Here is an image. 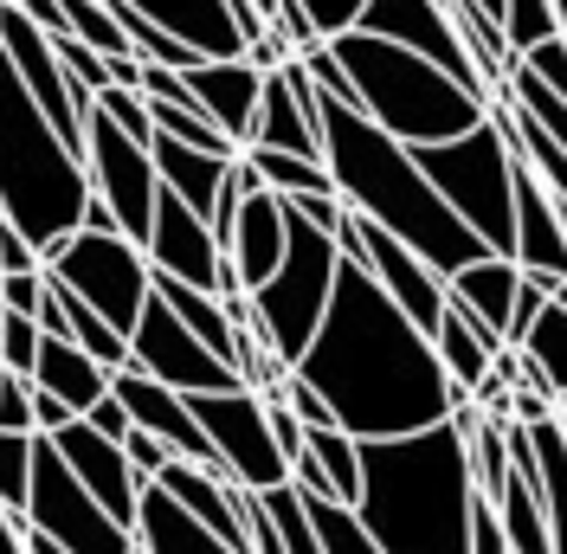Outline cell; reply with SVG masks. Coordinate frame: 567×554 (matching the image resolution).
Segmentation results:
<instances>
[{
	"label": "cell",
	"instance_id": "obj_1",
	"mask_svg": "<svg viewBox=\"0 0 567 554\" xmlns=\"http://www.w3.org/2000/svg\"><path fill=\"white\" fill-rule=\"evenodd\" d=\"M290 375L317 387L349 439H406L464 407L439 368L432 336H420L393 310L388 290L368 277V265H349V258L336 271V297H329L317 342L303 348Z\"/></svg>",
	"mask_w": 567,
	"mask_h": 554
},
{
	"label": "cell",
	"instance_id": "obj_2",
	"mask_svg": "<svg viewBox=\"0 0 567 554\" xmlns=\"http://www.w3.org/2000/svg\"><path fill=\"white\" fill-rule=\"evenodd\" d=\"M317 130H322V168H329L336 201L349 213L374 219L388 239L420 252L439 277L464 271L477 258H496L491 245L439 201V187L425 181V168L413 162L406 142H393L361 110H342V104H329V98H317Z\"/></svg>",
	"mask_w": 567,
	"mask_h": 554
},
{
	"label": "cell",
	"instance_id": "obj_3",
	"mask_svg": "<svg viewBox=\"0 0 567 554\" xmlns=\"http://www.w3.org/2000/svg\"><path fill=\"white\" fill-rule=\"evenodd\" d=\"M471 458L464 419H439L406 439H361L354 522L381 554H471Z\"/></svg>",
	"mask_w": 567,
	"mask_h": 554
},
{
	"label": "cell",
	"instance_id": "obj_4",
	"mask_svg": "<svg viewBox=\"0 0 567 554\" xmlns=\"http://www.w3.org/2000/svg\"><path fill=\"white\" fill-rule=\"evenodd\" d=\"M336 52V65L354 78V98H361V116L374 130H388L393 142L406 148H432V142H452L464 130H477L491 116V98H477L471 84H458L452 71H439L432 59L406 52V45H388L374 33H336L322 39Z\"/></svg>",
	"mask_w": 567,
	"mask_h": 554
},
{
	"label": "cell",
	"instance_id": "obj_5",
	"mask_svg": "<svg viewBox=\"0 0 567 554\" xmlns=\"http://www.w3.org/2000/svg\"><path fill=\"white\" fill-rule=\"evenodd\" d=\"M84 201H91L84 155L45 123V110L0 59V219L20 226L39 252H52L78 233Z\"/></svg>",
	"mask_w": 567,
	"mask_h": 554
},
{
	"label": "cell",
	"instance_id": "obj_6",
	"mask_svg": "<svg viewBox=\"0 0 567 554\" xmlns=\"http://www.w3.org/2000/svg\"><path fill=\"white\" fill-rule=\"evenodd\" d=\"M413 162L439 187V201L458 213L496 258H509V245H516V142L503 130V116L491 110L477 130L413 148Z\"/></svg>",
	"mask_w": 567,
	"mask_h": 554
},
{
	"label": "cell",
	"instance_id": "obj_7",
	"mask_svg": "<svg viewBox=\"0 0 567 554\" xmlns=\"http://www.w3.org/2000/svg\"><path fill=\"white\" fill-rule=\"evenodd\" d=\"M336 271H342V252L329 233H317L310 219L290 213V239H284V265L258 290H251V336L278 355L284 368L303 361V348L317 342L329 297H336Z\"/></svg>",
	"mask_w": 567,
	"mask_h": 554
},
{
	"label": "cell",
	"instance_id": "obj_8",
	"mask_svg": "<svg viewBox=\"0 0 567 554\" xmlns=\"http://www.w3.org/2000/svg\"><path fill=\"white\" fill-rule=\"evenodd\" d=\"M45 271L59 277L78 304H91L116 336H136L142 310L155 297V265L130 233H84L78 226L71 239L45 252Z\"/></svg>",
	"mask_w": 567,
	"mask_h": 554
},
{
	"label": "cell",
	"instance_id": "obj_9",
	"mask_svg": "<svg viewBox=\"0 0 567 554\" xmlns=\"http://www.w3.org/2000/svg\"><path fill=\"white\" fill-rule=\"evenodd\" d=\"M20 522L65 554H136V529H123L91 490L71 478L65 458L52 451V439L33 445V496H27Z\"/></svg>",
	"mask_w": 567,
	"mask_h": 554
},
{
	"label": "cell",
	"instance_id": "obj_10",
	"mask_svg": "<svg viewBox=\"0 0 567 554\" xmlns=\"http://www.w3.org/2000/svg\"><path fill=\"white\" fill-rule=\"evenodd\" d=\"M187 407H194V419H200V432H207L219 471H226L239 490H258V496H265V490L290 484V458H284L278 439H271L265 393L226 387V393H194Z\"/></svg>",
	"mask_w": 567,
	"mask_h": 554
},
{
	"label": "cell",
	"instance_id": "obj_11",
	"mask_svg": "<svg viewBox=\"0 0 567 554\" xmlns=\"http://www.w3.org/2000/svg\"><path fill=\"white\" fill-rule=\"evenodd\" d=\"M84 174H91V194L116 213V226H123L136 245L148 239V226H155V201H162V174H155L148 142L123 136L110 116L91 110V123H84Z\"/></svg>",
	"mask_w": 567,
	"mask_h": 554
},
{
	"label": "cell",
	"instance_id": "obj_12",
	"mask_svg": "<svg viewBox=\"0 0 567 554\" xmlns=\"http://www.w3.org/2000/svg\"><path fill=\"white\" fill-rule=\"evenodd\" d=\"M130 368L148 375V381L175 387V393H226V387H246L239 381V368H226L219 355H213L194 329H181V316L162 304V297H148V310H142L136 336H130Z\"/></svg>",
	"mask_w": 567,
	"mask_h": 554
},
{
	"label": "cell",
	"instance_id": "obj_13",
	"mask_svg": "<svg viewBox=\"0 0 567 554\" xmlns=\"http://www.w3.org/2000/svg\"><path fill=\"white\" fill-rule=\"evenodd\" d=\"M142 252H148L155 277H181V284L213 290V297H246L239 271L226 265L219 233H213L194 207H181V194H168V187H162V201H155V226H148Z\"/></svg>",
	"mask_w": 567,
	"mask_h": 554
},
{
	"label": "cell",
	"instance_id": "obj_14",
	"mask_svg": "<svg viewBox=\"0 0 567 554\" xmlns=\"http://www.w3.org/2000/svg\"><path fill=\"white\" fill-rule=\"evenodd\" d=\"M354 33H374V39H388V45H406V52L432 59L439 71H452L458 84H471L477 98H491V84H484V71H477V59H471V45L458 39V27H452L445 0H368L361 20H354Z\"/></svg>",
	"mask_w": 567,
	"mask_h": 554
},
{
	"label": "cell",
	"instance_id": "obj_15",
	"mask_svg": "<svg viewBox=\"0 0 567 554\" xmlns=\"http://www.w3.org/2000/svg\"><path fill=\"white\" fill-rule=\"evenodd\" d=\"M349 226H354V245H361V265H368V277L388 290L393 310L406 316L420 336H432V329H439V316H445V304H452V297H445V277L432 271L420 252H406L400 239H388L374 219L349 213Z\"/></svg>",
	"mask_w": 567,
	"mask_h": 554
},
{
	"label": "cell",
	"instance_id": "obj_16",
	"mask_svg": "<svg viewBox=\"0 0 567 554\" xmlns=\"http://www.w3.org/2000/svg\"><path fill=\"white\" fill-rule=\"evenodd\" d=\"M148 27L175 33L200 59H246V45L265 33V13L251 0H130Z\"/></svg>",
	"mask_w": 567,
	"mask_h": 554
},
{
	"label": "cell",
	"instance_id": "obj_17",
	"mask_svg": "<svg viewBox=\"0 0 567 554\" xmlns=\"http://www.w3.org/2000/svg\"><path fill=\"white\" fill-rule=\"evenodd\" d=\"M246 148H284V155H310L322 162V130H317V84L297 59H284L278 71H265L258 91V123H251Z\"/></svg>",
	"mask_w": 567,
	"mask_h": 554
},
{
	"label": "cell",
	"instance_id": "obj_18",
	"mask_svg": "<svg viewBox=\"0 0 567 554\" xmlns=\"http://www.w3.org/2000/svg\"><path fill=\"white\" fill-rule=\"evenodd\" d=\"M52 451L65 458V471L104 503L110 516L123 522V529H136L142 478H136V464H130V451L116 445V439H104V432H91L84 419H71L65 432H52Z\"/></svg>",
	"mask_w": 567,
	"mask_h": 554
},
{
	"label": "cell",
	"instance_id": "obj_19",
	"mask_svg": "<svg viewBox=\"0 0 567 554\" xmlns=\"http://www.w3.org/2000/svg\"><path fill=\"white\" fill-rule=\"evenodd\" d=\"M110 393L130 407V425H136V432H155L175 458L219 471V458H213L207 432H200V419H194V407H187V393L148 381V375H136V368H116V375H110ZM219 478H226V471H219Z\"/></svg>",
	"mask_w": 567,
	"mask_h": 554
},
{
	"label": "cell",
	"instance_id": "obj_20",
	"mask_svg": "<svg viewBox=\"0 0 567 554\" xmlns=\"http://www.w3.org/2000/svg\"><path fill=\"white\" fill-rule=\"evenodd\" d=\"M509 258L535 277H567V226H561V201L542 187V174L523 162V148H516V245H509Z\"/></svg>",
	"mask_w": 567,
	"mask_h": 554
},
{
	"label": "cell",
	"instance_id": "obj_21",
	"mask_svg": "<svg viewBox=\"0 0 567 554\" xmlns=\"http://www.w3.org/2000/svg\"><path fill=\"white\" fill-rule=\"evenodd\" d=\"M258 91H265V71L246 65V59H200L187 71V98L207 110V123L233 148L251 142V123H258Z\"/></svg>",
	"mask_w": 567,
	"mask_h": 554
},
{
	"label": "cell",
	"instance_id": "obj_22",
	"mask_svg": "<svg viewBox=\"0 0 567 554\" xmlns=\"http://www.w3.org/2000/svg\"><path fill=\"white\" fill-rule=\"evenodd\" d=\"M284 239H290V207H284L278 194H265V187H258L251 201H239L233 233H226V265L239 271L246 297L284 265Z\"/></svg>",
	"mask_w": 567,
	"mask_h": 554
},
{
	"label": "cell",
	"instance_id": "obj_23",
	"mask_svg": "<svg viewBox=\"0 0 567 554\" xmlns=\"http://www.w3.org/2000/svg\"><path fill=\"white\" fill-rule=\"evenodd\" d=\"M136 548L142 554H239L226 535H213L200 516H187L162 484H142L136 503Z\"/></svg>",
	"mask_w": 567,
	"mask_h": 554
},
{
	"label": "cell",
	"instance_id": "obj_24",
	"mask_svg": "<svg viewBox=\"0 0 567 554\" xmlns=\"http://www.w3.org/2000/svg\"><path fill=\"white\" fill-rule=\"evenodd\" d=\"M516 284H523V265H516V258H477V265H464V271L445 277V297L503 342L509 310H516Z\"/></svg>",
	"mask_w": 567,
	"mask_h": 554
},
{
	"label": "cell",
	"instance_id": "obj_25",
	"mask_svg": "<svg viewBox=\"0 0 567 554\" xmlns=\"http://www.w3.org/2000/svg\"><path fill=\"white\" fill-rule=\"evenodd\" d=\"M148 155H155L162 187H168V194H181V207H194V213L213 226V213H219V187H226V174H233V155L181 148V142H168V136L148 142Z\"/></svg>",
	"mask_w": 567,
	"mask_h": 554
},
{
	"label": "cell",
	"instance_id": "obj_26",
	"mask_svg": "<svg viewBox=\"0 0 567 554\" xmlns=\"http://www.w3.org/2000/svg\"><path fill=\"white\" fill-rule=\"evenodd\" d=\"M33 387L52 393V400H65L71 413L84 419L110 393V368L91 361L78 342H52V336H45V342H39V361H33Z\"/></svg>",
	"mask_w": 567,
	"mask_h": 554
},
{
	"label": "cell",
	"instance_id": "obj_27",
	"mask_svg": "<svg viewBox=\"0 0 567 554\" xmlns=\"http://www.w3.org/2000/svg\"><path fill=\"white\" fill-rule=\"evenodd\" d=\"M432 348H439V368H445L452 393H458V400H471V393H477V381L491 375V361H496V348H503V342H496L484 322H471L458 304H445L439 329H432Z\"/></svg>",
	"mask_w": 567,
	"mask_h": 554
},
{
	"label": "cell",
	"instance_id": "obj_28",
	"mask_svg": "<svg viewBox=\"0 0 567 554\" xmlns=\"http://www.w3.org/2000/svg\"><path fill=\"white\" fill-rule=\"evenodd\" d=\"M529 451H535V496H542V510H548L555 554H567V425L561 419L529 425Z\"/></svg>",
	"mask_w": 567,
	"mask_h": 554
},
{
	"label": "cell",
	"instance_id": "obj_29",
	"mask_svg": "<svg viewBox=\"0 0 567 554\" xmlns=\"http://www.w3.org/2000/svg\"><path fill=\"white\" fill-rule=\"evenodd\" d=\"M303 451L317 458V471L329 478V496L354 510V496H361V439H349L342 425H317V432H303Z\"/></svg>",
	"mask_w": 567,
	"mask_h": 554
},
{
	"label": "cell",
	"instance_id": "obj_30",
	"mask_svg": "<svg viewBox=\"0 0 567 554\" xmlns=\"http://www.w3.org/2000/svg\"><path fill=\"white\" fill-rule=\"evenodd\" d=\"M246 162L258 168V187L278 194V201H297V194H336V181L322 162L310 155H284V148H246Z\"/></svg>",
	"mask_w": 567,
	"mask_h": 554
},
{
	"label": "cell",
	"instance_id": "obj_31",
	"mask_svg": "<svg viewBox=\"0 0 567 554\" xmlns=\"http://www.w3.org/2000/svg\"><path fill=\"white\" fill-rule=\"evenodd\" d=\"M516 348H523V361L542 375V387H548L555 400H567V310L555 297H548V310L535 316V329Z\"/></svg>",
	"mask_w": 567,
	"mask_h": 554
},
{
	"label": "cell",
	"instance_id": "obj_32",
	"mask_svg": "<svg viewBox=\"0 0 567 554\" xmlns=\"http://www.w3.org/2000/svg\"><path fill=\"white\" fill-rule=\"evenodd\" d=\"M52 284H59V277H52ZM59 290H65V284H59ZM65 322H71L65 342H78L84 355H91V361H104L110 375H116V368H130V336H116L104 316L91 310V304H78L71 290H65Z\"/></svg>",
	"mask_w": 567,
	"mask_h": 554
},
{
	"label": "cell",
	"instance_id": "obj_33",
	"mask_svg": "<svg viewBox=\"0 0 567 554\" xmlns=\"http://www.w3.org/2000/svg\"><path fill=\"white\" fill-rule=\"evenodd\" d=\"M503 98H509L516 110H529L535 123H542V136L567 155V104L548 91V84H542V78H535L529 65H509V78H503Z\"/></svg>",
	"mask_w": 567,
	"mask_h": 554
},
{
	"label": "cell",
	"instance_id": "obj_34",
	"mask_svg": "<svg viewBox=\"0 0 567 554\" xmlns=\"http://www.w3.org/2000/svg\"><path fill=\"white\" fill-rule=\"evenodd\" d=\"M297 496H303V490H297ZM303 516H310V529H317L322 554H381L374 548V535L354 522V510L329 503V496H303Z\"/></svg>",
	"mask_w": 567,
	"mask_h": 554
},
{
	"label": "cell",
	"instance_id": "obj_35",
	"mask_svg": "<svg viewBox=\"0 0 567 554\" xmlns=\"http://www.w3.org/2000/svg\"><path fill=\"white\" fill-rule=\"evenodd\" d=\"M33 432H0V516H27L33 496Z\"/></svg>",
	"mask_w": 567,
	"mask_h": 554
},
{
	"label": "cell",
	"instance_id": "obj_36",
	"mask_svg": "<svg viewBox=\"0 0 567 554\" xmlns=\"http://www.w3.org/2000/svg\"><path fill=\"white\" fill-rule=\"evenodd\" d=\"M542 39H561L555 33V7L548 0H503V45H509V59L535 52Z\"/></svg>",
	"mask_w": 567,
	"mask_h": 554
},
{
	"label": "cell",
	"instance_id": "obj_37",
	"mask_svg": "<svg viewBox=\"0 0 567 554\" xmlns=\"http://www.w3.org/2000/svg\"><path fill=\"white\" fill-rule=\"evenodd\" d=\"M91 110H97V116H110L123 136L155 142V123H148V98H142V91H130V84H104V91L91 98Z\"/></svg>",
	"mask_w": 567,
	"mask_h": 554
},
{
	"label": "cell",
	"instance_id": "obj_38",
	"mask_svg": "<svg viewBox=\"0 0 567 554\" xmlns=\"http://www.w3.org/2000/svg\"><path fill=\"white\" fill-rule=\"evenodd\" d=\"M39 322L33 316H20V310H0V368L7 375H27L33 381V361H39Z\"/></svg>",
	"mask_w": 567,
	"mask_h": 554
},
{
	"label": "cell",
	"instance_id": "obj_39",
	"mask_svg": "<svg viewBox=\"0 0 567 554\" xmlns=\"http://www.w3.org/2000/svg\"><path fill=\"white\" fill-rule=\"evenodd\" d=\"M265 510H271V522L284 529V548H290V554H322L317 548V529H310V516H303V496H297L290 484L265 490Z\"/></svg>",
	"mask_w": 567,
	"mask_h": 554
},
{
	"label": "cell",
	"instance_id": "obj_40",
	"mask_svg": "<svg viewBox=\"0 0 567 554\" xmlns=\"http://www.w3.org/2000/svg\"><path fill=\"white\" fill-rule=\"evenodd\" d=\"M548 297H555V277L523 271V284H516V310H509V329H503V348H516L523 336H529V329H535V316L548 310Z\"/></svg>",
	"mask_w": 567,
	"mask_h": 554
},
{
	"label": "cell",
	"instance_id": "obj_41",
	"mask_svg": "<svg viewBox=\"0 0 567 554\" xmlns=\"http://www.w3.org/2000/svg\"><path fill=\"white\" fill-rule=\"evenodd\" d=\"M52 45H59V65H65V78L78 84V91H91V98H97V91L110 84L104 52H91L84 39H71V33H65V39H52Z\"/></svg>",
	"mask_w": 567,
	"mask_h": 554
},
{
	"label": "cell",
	"instance_id": "obj_42",
	"mask_svg": "<svg viewBox=\"0 0 567 554\" xmlns=\"http://www.w3.org/2000/svg\"><path fill=\"white\" fill-rule=\"evenodd\" d=\"M0 432H33V381L7 375V368H0Z\"/></svg>",
	"mask_w": 567,
	"mask_h": 554
},
{
	"label": "cell",
	"instance_id": "obj_43",
	"mask_svg": "<svg viewBox=\"0 0 567 554\" xmlns=\"http://www.w3.org/2000/svg\"><path fill=\"white\" fill-rule=\"evenodd\" d=\"M27 271H45V252H39L20 226L0 219V277H27Z\"/></svg>",
	"mask_w": 567,
	"mask_h": 554
},
{
	"label": "cell",
	"instance_id": "obj_44",
	"mask_svg": "<svg viewBox=\"0 0 567 554\" xmlns=\"http://www.w3.org/2000/svg\"><path fill=\"white\" fill-rule=\"evenodd\" d=\"M297 7L310 13L317 39H336V33H349L354 20H361V7H368V0H297Z\"/></svg>",
	"mask_w": 567,
	"mask_h": 554
},
{
	"label": "cell",
	"instance_id": "obj_45",
	"mask_svg": "<svg viewBox=\"0 0 567 554\" xmlns=\"http://www.w3.org/2000/svg\"><path fill=\"white\" fill-rule=\"evenodd\" d=\"M123 451H130V464H136V478H142V484H155V478H162V471L175 464V451L162 445L155 432H130V439H123Z\"/></svg>",
	"mask_w": 567,
	"mask_h": 554
},
{
	"label": "cell",
	"instance_id": "obj_46",
	"mask_svg": "<svg viewBox=\"0 0 567 554\" xmlns=\"http://www.w3.org/2000/svg\"><path fill=\"white\" fill-rule=\"evenodd\" d=\"M471 554H509V542H503V522H496V510L477 496L471 503Z\"/></svg>",
	"mask_w": 567,
	"mask_h": 554
},
{
	"label": "cell",
	"instance_id": "obj_47",
	"mask_svg": "<svg viewBox=\"0 0 567 554\" xmlns=\"http://www.w3.org/2000/svg\"><path fill=\"white\" fill-rule=\"evenodd\" d=\"M39 297H45V271H27V277H0V310H20L33 316Z\"/></svg>",
	"mask_w": 567,
	"mask_h": 554
},
{
	"label": "cell",
	"instance_id": "obj_48",
	"mask_svg": "<svg viewBox=\"0 0 567 554\" xmlns=\"http://www.w3.org/2000/svg\"><path fill=\"white\" fill-rule=\"evenodd\" d=\"M84 425H91V432H104V439H116V445H123V439L136 432V425H130V407H123L116 393H104V400H97V407L84 413Z\"/></svg>",
	"mask_w": 567,
	"mask_h": 554
},
{
	"label": "cell",
	"instance_id": "obj_49",
	"mask_svg": "<svg viewBox=\"0 0 567 554\" xmlns=\"http://www.w3.org/2000/svg\"><path fill=\"white\" fill-rule=\"evenodd\" d=\"M71 419H78V413H71L65 400H52V393H39V387H33V432H39V439H52V432H65Z\"/></svg>",
	"mask_w": 567,
	"mask_h": 554
},
{
	"label": "cell",
	"instance_id": "obj_50",
	"mask_svg": "<svg viewBox=\"0 0 567 554\" xmlns=\"http://www.w3.org/2000/svg\"><path fill=\"white\" fill-rule=\"evenodd\" d=\"M78 226H84V233H123V226H116V213H110L104 201H97V194L84 201V219H78Z\"/></svg>",
	"mask_w": 567,
	"mask_h": 554
},
{
	"label": "cell",
	"instance_id": "obj_51",
	"mask_svg": "<svg viewBox=\"0 0 567 554\" xmlns=\"http://www.w3.org/2000/svg\"><path fill=\"white\" fill-rule=\"evenodd\" d=\"M477 7H484V13H491L496 27H503V0H477Z\"/></svg>",
	"mask_w": 567,
	"mask_h": 554
},
{
	"label": "cell",
	"instance_id": "obj_52",
	"mask_svg": "<svg viewBox=\"0 0 567 554\" xmlns=\"http://www.w3.org/2000/svg\"><path fill=\"white\" fill-rule=\"evenodd\" d=\"M555 304H561V310H567V277H561V284H555Z\"/></svg>",
	"mask_w": 567,
	"mask_h": 554
},
{
	"label": "cell",
	"instance_id": "obj_53",
	"mask_svg": "<svg viewBox=\"0 0 567 554\" xmlns=\"http://www.w3.org/2000/svg\"><path fill=\"white\" fill-rule=\"evenodd\" d=\"M561 419H567V400H561Z\"/></svg>",
	"mask_w": 567,
	"mask_h": 554
},
{
	"label": "cell",
	"instance_id": "obj_54",
	"mask_svg": "<svg viewBox=\"0 0 567 554\" xmlns=\"http://www.w3.org/2000/svg\"><path fill=\"white\" fill-rule=\"evenodd\" d=\"M561 425H567V419H561Z\"/></svg>",
	"mask_w": 567,
	"mask_h": 554
},
{
	"label": "cell",
	"instance_id": "obj_55",
	"mask_svg": "<svg viewBox=\"0 0 567 554\" xmlns=\"http://www.w3.org/2000/svg\"><path fill=\"white\" fill-rule=\"evenodd\" d=\"M136 554H142V548H136Z\"/></svg>",
	"mask_w": 567,
	"mask_h": 554
}]
</instances>
